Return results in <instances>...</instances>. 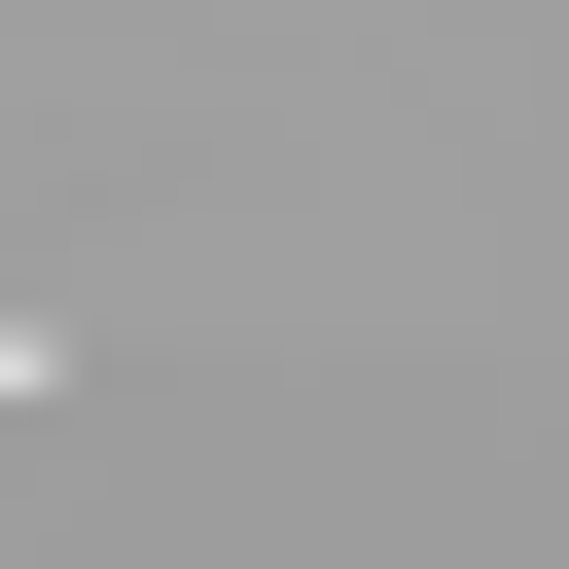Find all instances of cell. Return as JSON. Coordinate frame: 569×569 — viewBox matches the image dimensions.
I'll return each instance as SVG.
<instances>
[{"instance_id":"6da1fadb","label":"cell","mask_w":569,"mask_h":569,"mask_svg":"<svg viewBox=\"0 0 569 569\" xmlns=\"http://www.w3.org/2000/svg\"><path fill=\"white\" fill-rule=\"evenodd\" d=\"M0 391H36V320H0Z\"/></svg>"}]
</instances>
